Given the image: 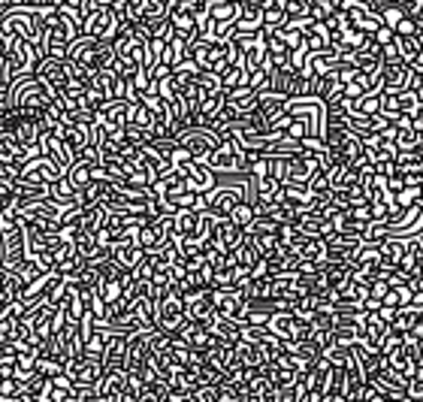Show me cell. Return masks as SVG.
<instances>
[{"label":"cell","mask_w":423,"mask_h":402,"mask_svg":"<svg viewBox=\"0 0 423 402\" xmlns=\"http://www.w3.org/2000/svg\"><path fill=\"white\" fill-rule=\"evenodd\" d=\"M411 34H420V22H417V18L402 15L396 22V27H393V36H411Z\"/></svg>","instance_id":"cell-7"},{"label":"cell","mask_w":423,"mask_h":402,"mask_svg":"<svg viewBox=\"0 0 423 402\" xmlns=\"http://www.w3.org/2000/svg\"><path fill=\"white\" fill-rule=\"evenodd\" d=\"M393 43H396V52H399V58L402 61H411V58H417L420 49H423V34H411V36H393Z\"/></svg>","instance_id":"cell-3"},{"label":"cell","mask_w":423,"mask_h":402,"mask_svg":"<svg viewBox=\"0 0 423 402\" xmlns=\"http://www.w3.org/2000/svg\"><path fill=\"white\" fill-rule=\"evenodd\" d=\"M284 22H288V15H284L281 6H269L263 9V27H281Z\"/></svg>","instance_id":"cell-6"},{"label":"cell","mask_w":423,"mask_h":402,"mask_svg":"<svg viewBox=\"0 0 423 402\" xmlns=\"http://www.w3.org/2000/svg\"><path fill=\"white\" fill-rule=\"evenodd\" d=\"M372 40H375V43H378V45H381V43H393V27H387V24H381V27H378V31H375V34H372Z\"/></svg>","instance_id":"cell-8"},{"label":"cell","mask_w":423,"mask_h":402,"mask_svg":"<svg viewBox=\"0 0 423 402\" xmlns=\"http://www.w3.org/2000/svg\"><path fill=\"white\" fill-rule=\"evenodd\" d=\"M13 106V100H9V85H0V109Z\"/></svg>","instance_id":"cell-9"},{"label":"cell","mask_w":423,"mask_h":402,"mask_svg":"<svg viewBox=\"0 0 423 402\" xmlns=\"http://www.w3.org/2000/svg\"><path fill=\"white\" fill-rule=\"evenodd\" d=\"M121 387H124V369H103L97 378V399H121Z\"/></svg>","instance_id":"cell-2"},{"label":"cell","mask_w":423,"mask_h":402,"mask_svg":"<svg viewBox=\"0 0 423 402\" xmlns=\"http://www.w3.org/2000/svg\"><path fill=\"white\" fill-rule=\"evenodd\" d=\"M34 76L40 79L45 88H52L54 94H61V91L70 85V64H67V58H52V54H45V58L34 67Z\"/></svg>","instance_id":"cell-1"},{"label":"cell","mask_w":423,"mask_h":402,"mask_svg":"<svg viewBox=\"0 0 423 402\" xmlns=\"http://www.w3.org/2000/svg\"><path fill=\"white\" fill-rule=\"evenodd\" d=\"M73 161L85 163V167H97V163H100V149H97V145H91V142H85L76 154H73Z\"/></svg>","instance_id":"cell-5"},{"label":"cell","mask_w":423,"mask_h":402,"mask_svg":"<svg viewBox=\"0 0 423 402\" xmlns=\"http://www.w3.org/2000/svg\"><path fill=\"white\" fill-rule=\"evenodd\" d=\"M227 218H230V221H233L236 227H242V230H245V227H248V224H251L254 218H257V212H254V206H251V203H245V200H239V203L233 206V212H230Z\"/></svg>","instance_id":"cell-4"},{"label":"cell","mask_w":423,"mask_h":402,"mask_svg":"<svg viewBox=\"0 0 423 402\" xmlns=\"http://www.w3.org/2000/svg\"><path fill=\"white\" fill-rule=\"evenodd\" d=\"M233 3H242V0H233Z\"/></svg>","instance_id":"cell-10"}]
</instances>
